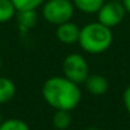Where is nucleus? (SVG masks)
Here are the masks:
<instances>
[{
	"mask_svg": "<svg viewBox=\"0 0 130 130\" xmlns=\"http://www.w3.org/2000/svg\"><path fill=\"white\" fill-rule=\"evenodd\" d=\"M45 102L54 110L73 111L82 101L79 84L64 75H54L45 80L41 89Z\"/></svg>",
	"mask_w": 130,
	"mask_h": 130,
	"instance_id": "nucleus-1",
	"label": "nucleus"
},
{
	"mask_svg": "<svg viewBox=\"0 0 130 130\" xmlns=\"http://www.w3.org/2000/svg\"><path fill=\"white\" fill-rule=\"evenodd\" d=\"M113 41L112 29L98 21L91 22L80 28L78 43L88 54L98 55L110 48Z\"/></svg>",
	"mask_w": 130,
	"mask_h": 130,
	"instance_id": "nucleus-2",
	"label": "nucleus"
},
{
	"mask_svg": "<svg viewBox=\"0 0 130 130\" xmlns=\"http://www.w3.org/2000/svg\"><path fill=\"white\" fill-rule=\"evenodd\" d=\"M75 7L72 0H46L42 4L43 19L54 26L72 21Z\"/></svg>",
	"mask_w": 130,
	"mask_h": 130,
	"instance_id": "nucleus-3",
	"label": "nucleus"
},
{
	"mask_svg": "<svg viewBox=\"0 0 130 130\" xmlns=\"http://www.w3.org/2000/svg\"><path fill=\"white\" fill-rule=\"evenodd\" d=\"M62 73L65 78L77 84L84 83L89 75V67L86 57L78 52L69 54L62 61Z\"/></svg>",
	"mask_w": 130,
	"mask_h": 130,
	"instance_id": "nucleus-4",
	"label": "nucleus"
},
{
	"mask_svg": "<svg viewBox=\"0 0 130 130\" xmlns=\"http://www.w3.org/2000/svg\"><path fill=\"white\" fill-rule=\"evenodd\" d=\"M96 14H97V21L100 23L112 29L124 21L126 10L121 2L108 0V2L103 3V5L100 8V10Z\"/></svg>",
	"mask_w": 130,
	"mask_h": 130,
	"instance_id": "nucleus-5",
	"label": "nucleus"
},
{
	"mask_svg": "<svg viewBox=\"0 0 130 130\" xmlns=\"http://www.w3.org/2000/svg\"><path fill=\"white\" fill-rule=\"evenodd\" d=\"M79 33H80V28L75 23H73L72 21H68L65 23L56 26V31H55L56 38L61 43H65V45L78 43Z\"/></svg>",
	"mask_w": 130,
	"mask_h": 130,
	"instance_id": "nucleus-6",
	"label": "nucleus"
},
{
	"mask_svg": "<svg viewBox=\"0 0 130 130\" xmlns=\"http://www.w3.org/2000/svg\"><path fill=\"white\" fill-rule=\"evenodd\" d=\"M83 84L86 89L93 96H102L108 89V82L101 74H89Z\"/></svg>",
	"mask_w": 130,
	"mask_h": 130,
	"instance_id": "nucleus-7",
	"label": "nucleus"
},
{
	"mask_svg": "<svg viewBox=\"0 0 130 130\" xmlns=\"http://www.w3.org/2000/svg\"><path fill=\"white\" fill-rule=\"evenodd\" d=\"M17 92L15 83L7 77H0V105L10 102Z\"/></svg>",
	"mask_w": 130,
	"mask_h": 130,
	"instance_id": "nucleus-8",
	"label": "nucleus"
},
{
	"mask_svg": "<svg viewBox=\"0 0 130 130\" xmlns=\"http://www.w3.org/2000/svg\"><path fill=\"white\" fill-rule=\"evenodd\" d=\"M75 9L86 14H96L106 0H72Z\"/></svg>",
	"mask_w": 130,
	"mask_h": 130,
	"instance_id": "nucleus-9",
	"label": "nucleus"
},
{
	"mask_svg": "<svg viewBox=\"0 0 130 130\" xmlns=\"http://www.w3.org/2000/svg\"><path fill=\"white\" fill-rule=\"evenodd\" d=\"M73 122V117L70 111L65 110H55V113L52 116V125L57 130H67Z\"/></svg>",
	"mask_w": 130,
	"mask_h": 130,
	"instance_id": "nucleus-10",
	"label": "nucleus"
},
{
	"mask_svg": "<svg viewBox=\"0 0 130 130\" xmlns=\"http://www.w3.org/2000/svg\"><path fill=\"white\" fill-rule=\"evenodd\" d=\"M17 15V9L12 0H0V24L7 23Z\"/></svg>",
	"mask_w": 130,
	"mask_h": 130,
	"instance_id": "nucleus-11",
	"label": "nucleus"
},
{
	"mask_svg": "<svg viewBox=\"0 0 130 130\" xmlns=\"http://www.w3.org/2000/svg\"><path fill=\"white\" fill-rule=\"evenodd\" d=\"M17 12H26V10H37L46 0H12Z\"/></svg>",
	"mask_w": 130,
	"mask_h": 130,
	"instance_id": "nucleus-12",
	"label": "nucleus"
},
{
	"mask_svg": "<svg viewBox=\"0 0 130 130\" xmlns=\"http://www.w3.org/2000/svg\"><path fill=\"white\" fill-rule=\"evenodd\" d=\"M19 18V26L23 29H29L36 24L37 15L36 10H26V12H17Z\"/></svg>",
	"mask_w": 130,
	"mask_h": 130,
	"instance_id": "nucleus-13",
	"label": "nucleus"
},
{
	"mask_svg": "<svg viewBox=\"0 0 130 130\" xmlns=\"http://www.w3.org/2000/svg\"><path fill=\"white\" fill-rule=\"evenodd\" d=\"M0 130H31L28 124L21 119H8L3 120Z\"/></svg>",
	"mask_w": 130,
	"mask_h": 130,
	"instance_id": "nucleus-14",
	"label": "nucleus"
},
{
	"mask_svg": "<svg viewBox=\"0 0 130 130\" xmlns=\"http://www.w3.org/2000/svg\"><path fill=\"white\" fill-rule=\"evenodd\" d=\"M122 102H124V106H125L127 113L130 115V86H127L122 93Z\"/></svg>",
	"mask_w": 130,
	"mask_h": 130,
	"instance_id": "nucleus-15",
	"label": "nucleus"
},
{
	"mask_svg": "<svg viewBox=\"0 0 130 130\" xmlns=\"http://www.w3.org/2000/svg\"><path fill=\"white\" fill-rule=\"evenodd\" d=\"M122 5H124V8H125V10H126V13H129L130 14V0H122Z\"/></svg>",
	"mask_w": 130,
	"mask_h": 130,
	"instance_id": "nucleus-16",
	"label": "nucleus"
},
{
	"mask_svg": "<svg viewBox=\"0 0 130 130\" xmlns=\"http://www.w3.org/2000/svg\"><path fill=\"white\" fill-rule=\"evenodd\" d=\"M86 130H100L98 127H93V126H91V127H87Z\"/></svg>",
	"mask_w": 130,
	"mask_h": 130,
	"instance_id": "nucleus-17",
	"label": "nucleus"
},
{
	"mask_svg": "<svg viewBox=\"0 0 130 130\" xmlns=\"http://www.w3.org/2000/svg\"><path fill=\"white\" fill-rule=\"evenodd\" d=\"M2 67H3V60H2V57H0V70H2Z\"/></svg>",
	"mask_w": 130,
	"mask_h": 130,
	"instance_id": "nucleus-18",
	"label": "nucleus"
},
{
	"mask_svg": "<svg viewBox=\"0 0 130 130\" xmlns=\"http://www.w3.org/2000/svg\"><path fill=\"white\" fill-rule=\"evenodd\" d=\"M2 122H3V117H2V113H0V125H2Z\"/></svg>",
	"mask_w": 130,
	"mask_h": 130,
	"instance_id": "nucleus-19",
	"label": "nucleus"
},
{
	"mask_svg": "<svg viewBox=\"0 0 130 130\" xmlns=\"http://www.w3.org/2000/svg\"><path fill=\"white\" fill-rule=\"evenodd\" d=\"M113 2H122V0H113Z\"/></svg>",
	"mask_w": 130,
	"mask_h": 130,
	"instance_id": "nucleus-20",
	"label": "nucleus"
}]
</instances>
